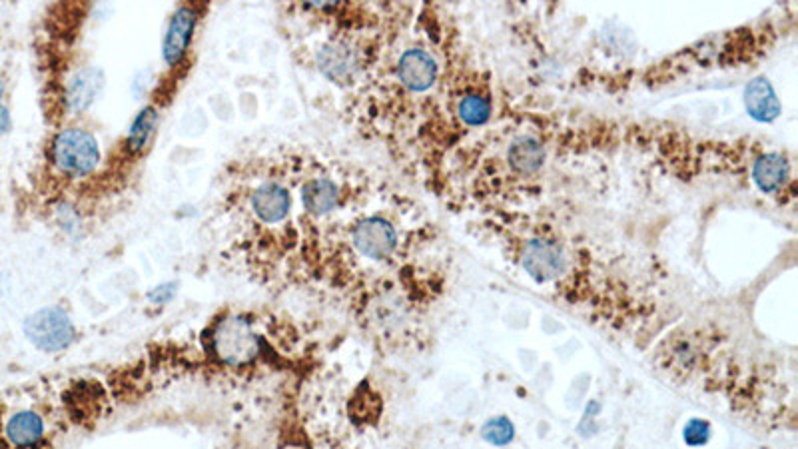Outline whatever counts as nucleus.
Segmentation results:
<instances>
[{
  "mask_svg": "<svg viewBox=\"0 0 798 449\" xmlns=\"http://www.w3.org/2000/svg\"><path fill=\"white\" fill-rule=\"evenodd\" d=\"M22 330H24L26 340L34 348H38L40 352H48V354L66 350L76 338V328H74L72 320L68 318V314L62 308H56V306L42 308V310L30 314L24 320Z\"/></svg>",
  "mask_w": 798,
  "mask_h": 449,
  "instance_id": "f257e3e1",
  "label": "nucleus"
},
{
  "mask_svg": "<svg viewBox=\"0 0 798 449\" xmlns=\"http://www.w3.org/2000/svg\"><path fill=\"white\" fill-rule=\"evenodd\" d=\"M52 158H54V164L70 176L90 174L100 162L98 142L86 130H80V128L62 130L54 138Z\"/></svg>",
  "mask_w": 798,
  "mask_h": 449,
  "instance_id": "f03ea898",
  "label": "nucleus"
},
{
  "mask_svg": "<svg viewBox=\"0 0 798 449\" xmlns=\"http://www.w3.org/2000/svg\"><path fill=\"white\" fill-rule=\"evenodd\" d=\"M212 346L216 356L228 366H246L260 354V340L242 318L222 320L214 330Z\"/></svg>",
  "mask_w": 798,
  "mask_h": 449,
  "instance_id": "7ed1b4c3",
  "label": "nucleus"
},
{
  "mask_svg": "<svg viewBox=\"0 0 798 449\" xmlns=\"http://www.w3.org/2000/svg\"><path fill=\"white\" fill-rule=\"evenodd\" d=\"M352 242L362 256L370 260H386L398 246V234L390 222L368 218L354 228Z\"/></svg>",
  "mask_w": 798,
  "mask_h": 449,
  "instance_id": "20e7f679",
  "label": "nucleus"
},
{
  "mask_svg": "<svg viewBox=\"0 0 798 449\" xmlns=\"http://www.w3.org/2000/svg\"><path fill=\"white\" fill-rule=\"evenodd\" d=\"M46 438V424L34 410H18L2 426L0 449H40Z\"/></svg>",
  "mask_w": 798,
  "mask_h": 449,
  "instance_id": "39448f33",
  "label": "nucleus"
},
{
  "mask_svg": "<svg viewBox=\"0 0 798 449\" xmlns=\"http://www.w3.org/2000/svg\"><path fill=\"white\" fill-rule=\"evenodd\" d=\"M196 22H198V12L192 6H180L174 12V16L168 24L166 36H164V44H162L166 64L176 66L184 58V54L190 46Z\"/></svg>",
  "mask_w": 798,
  "mask_h": 449,
  "instance_id": "423d86ee",
  "label": "nucleus"
},
{
  "mask_svg": "<svg viewBox=\"0 0 798 449\" xmlns=\"http://www.w3.org/2000/svg\"><path fill=\"white\" fill-rule=\"evenodd\" d=\"M399 80L411 88V90H427L437 74V66L435 60L419 48L407 50L401 58H399L398 66Z\"/></svg>",
  "mask_w": 798,
  "mask_h": 449,
  "instance_id": "0eeeda50",
  "label": "nucleus"
},
{
  "mask_svg": "<svg viewBox=\"0 0 798 449\" xmlns=\"http://www.w3.org/2000/svg\"><path fill=\"white\" fill-rule=\"evenodd\" d=\"M102 86H104L102 70H98V68L78 70L66 86L64 100H66L68 110H72V112L86 110L94 102V98L100 94Z\"/></svg>",
  "mask_w": 798,
  "mask_h": 449,
  "instance_id": "6e6552de",
  "label": "nucleus"
},
{
  "mask_svg": "<svg viewBox=\"0 0 798 449\" xmlns=\"http://www.w3.org/2000/svg\"><path fill=\"white\" fill-rule=\"evenodd\" d=\"M290 194L280 184L268 182L260 186L252 196V208L256 216L266 224H278L290 214Z\"/></svg>",
  "mask_w": 798,
  "mask_h": 449,
  "instance_id": "1a4fd4ad",
  "label": "nucleus"
},
{
  "mask_svg": "<svg viewBox=\"0 0 798 449\" xmlns=\"http://www.w3.org/2000/svg\"><path fill=\"white\" fill-rule=\"evenodd\" d=\"M745 104H747L749 114L761 122L775 120L781 112L777 94H775L773 86L769 84V80H765V78H757L747 86Z\"/></svg>",
  "mask_w": 798,
  "mask_h": 449,
  "instance_id": "9d476101",
  "label": "nucleus"
},
{
  "mask_svg": "<svg viewBox=\"0 0 798 449\" xmlns=\"http://www.w3.org/2000/svg\"><path fill=\"white\" fill-rule=\"evenodd\" d=\"M318 62H320V68L324 70V74L340 84L348 82L356 72V56L350 48H346L342 44L326 46L320 52Z\"/></svg>",
  "mask_w": 798,
  "mask_h": 449,
  "instance_id": "9b49d317",
  "label": "nucleus"
},
{
  "mask_svg": "<svg viewBox=\"0 0 798 449\" xmlns=\"http://www.w3.org/2000/svg\"><path fill=\"white\" fill-rule=\"evenodd\" d=\"M302 200L308 212L312 214H328L340 202V192L330 180H312L302 190Z\"/></svg>",
  "mask_w": 798,
  "mask_h": 449,
  "instance_id": "f8f14e48",
  "label": "nucleus"
},
{
  "mask_svg": "<svg viewBox=\"0 0 798 449\" xmlns=\"http://www.w3.org/2000/svg\"><path fill=\"white\" fill-rule=\"evenodd\" d=\"M755 180L765 192L779 190L789 178V162L781 154H767L755 164Z\"/></svg>",
  "mask_w": 798,
  "mask_h": 449,
  "instance_id": "ddd939ff",
  "label": "nucleus"
},
{
  "mask_svg": "<svg viewBox=\"0 0 798 449\" xmlns=\"http://www.w3.org/2000/svg\"><path fill=\"white\" fill-rule=\"evenodd\" d=\"M543 160V146L533 138H521L509 148V164L519 172H535Z\"/></svg>",
  "mask_w": 798,
  "mask_h": 449,
  "instance_id": "4468645a",
  "label": "nucleus"
},
{
  "mask_svg": "<svg viewBox=\"0 0 798 449\" xmlns=\"http://www.w3.org/2000/svg\"><path fill=\"white\" fill-rule=\"evenodd\" d=\"M156 124H158V112L154 106L144 108L136 116V120L130 126V132H128V140H126L130 152H140L146 148V144L150 142V138L154 134Z\"/></svg>",
  "mask_w": 798,
  "mask_h": 449,
  "instance_id": "2eb2a0df",
  "label": "nucleus"
},
{
  "mask_svg": "<svg viewBox=\"0 0 798 449\" xmlns=\"http://www.w3.org/2000/svg\"><path fill=\"white\" fill-rule=\"evenodd\" d=\"M489 112H491L489 100L483 98V96L469 94V96H465V98L459 102V116H461L463 122H467V124H471V126L483 124V122L489 118Z\"/></svg>",
  "mask_w": 798,
  "mask_h": 449,
  "instance_id": "dca6fc26",
  "label": "nucleus"
},
{
  "mask_svg": "<svg viewBox=\"0 0 798 449\" xmlns=\"http://www.w3.org/2000/svg\"><path fill=\"white\" fill-rule=\"evenodd\" d=\"M483 438L485 440H489L491 444H507L511 438H513V426L505 420V418H499V420H491L485 428H483Z\"/></svg>",
  "mask_w": 798,
  "mask_h": 449,
  "instance_id": "f3484780",
  "label": "nucleus"
},
{
  "mask_svg": "<svg viewBox=\"0 0 798 449\" xmlns=\"http://www.w3.org/2000/svg\"><path fill=\"white\" fill-rule=\"evenodd\" d=\"M174 294H176V286L174 284H162L154 292H150L148 298L154 304H166V302H170L174 298Z\"/></svg>",
  "mask_w": 798,
  "mask_h": 449,
  "instance_id": "a211bd4d",
  "label": "nucleus"
},
{
  "mask_svg": "<svg viewBox=\"0 0 798 449\" xmlns=\"http://www.w3.org/2000/svg\"><path fill=\"white\" fill-rule=\"evenodd\" d=\"M2 96H4V84L0 82V134L10 130V114L8 108L2 104Z\"/></svg>",
  "mask_w": 798,
  "mask_h": 449,
  "instance_id": "6ab92c4d",
  "label": "nucleus"
}]
</instances>
